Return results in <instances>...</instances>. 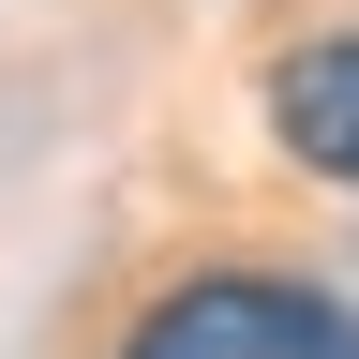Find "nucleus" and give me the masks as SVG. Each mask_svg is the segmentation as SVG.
I'll return each instance as SVG.
<instances>
[{
    "label": "nucleus",
    "instance_id": "2",
    "mask_svg": "<svg viewBox=\"0 0 359 359\" xmlns=\"http://www.w3.org/2000/svg\"><path fill=\"white\" fill-rule=\"evenodd\" d=\"M269 135H285V165L359 195V30H299L269 60Z\"/></svg>",
    "mask_w": 359,
    "mask_h": 359
},
{
    "label": "nucleus",
    "instance_id": "1",
    "mask_svg": "<svg viewBox=\"0 0 359 359\" xmlns=\"http://www.w3.org/2000/svg\"><path fill=\"white\" fill-rule=\"evenodd\" d=\"M120 359H359V299H330L314 269L224 255V269H180L135 299Z\"/></svg>",
    "mask_w": 359,
    "mask_h": 359
}]
</instances>
